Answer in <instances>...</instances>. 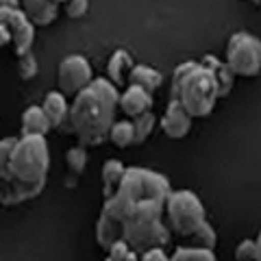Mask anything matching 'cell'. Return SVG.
<instances>
[{
  "label": "cell",
  "instance_id": "obj_32",
  "mask_svg": "<svg viewBox=\"0 0 261 261\" xmlns=\"http://www.w3.org/2000/svg\"><path fill=\"white\" fill-rule=\"evenodd\" d=\"M255 3H257V5H259V0H255Z\"/></svg>",
  "mask_w": 261,
  "mask_h": 261
},
{
  "label": "cell",
  "instance_id": "obj_6",
  "mask_svg": "<svg viewBox=\"0 0 261 261\" xmlns=\"http://www.w3.org/2000/svg\"><path fill=\"white\" fill-rule=\"evenodd\" d=\"M224 63L235 76L255 79L261 70V42L257 37H252L250 33H235L228 39Z\"/></svg>",
  "mask_w": 261,
  "mask_h": 261
},
{
  "label": "cell",
  "instance_id": "obj_30",
  "mask_svg": "<svg viewBox=\"0 0 261 261\" xmlns=\"http://www.w3.org/2000/svg\"><path fill=\"white\" fill-rule=\"evenodd\" d=\"M0 7H18V0H0Z\"/></svg>",
  "mask_w": 261,
  "mask_h": 261
},
{
  "label": "cell",
  "instance_id": "obj_29",
  "mask_svg": "<svg viewBox=\"0 0 261 261\" xmlns=\"http://www.w3.org/2000/svg\"><path fill=\"white\" fill-rule=\"evenodd\" d=\"M5 200H7V183L0 178V205H5Z\"/></svg>",
  "mask_w": 261,
  "mask_h": 261
},
{
  "label": "cell",
  "instance_id": "obj_28",
  "mask_svg": "<svg viewBox=\"0 0 261 261\" xmlns=\"http://www.w3.org/2000/svg\"><path fill=\"white\" fill-rule=\"evenodd\" d=\"M7 44H11V35H9V31H7L5 24H0V48L7 46Z\"/></svg>",
  "mask_w": 261,
  "mask_h": 261
},
{
  "label": "cell",
  "instance_id": "obj_25",
  "mask_svg": "<svg viewBox=\"0 0 261 261\" xmlns=\"http://www.w3.org/2000/svg\"><path fill=\"white\" fill-rule=\"evenodd\" d=\"M18 137H5V140H0V178L7 183V178H9V154H11V148Z\"/></svg>",
  "mask_w": 261,
  "mask_h": 261
},
{
  "label": "cell",
  "instance_id": "obj_1",
  "mask_svg": "<svg viewBox=\"0 0 261 261\" xmlns=\"http://www.w3.org/2000/svg\"><path fill=\"white\" fill-rule=\"evenodd\" d=\"M170 190L168 176L148 168H126L122 181L105 198L96 222V240L107 250L116 240H124L135 252L150 246H166L170 228L163 222Z\"/></svg>",
  "mask_w": 261,
  "mask_h": 261
},
{
  "label": "cell",
  "instance_id": "obj_8",
  "mask_svg": "<svg viewBox=\"0 0 261 261\" xmlns=\"http://www.w3.org/2000/svg\"><path fill=\"white\" fill-rule=\"evenodd\" d=\"M0 24H5L11 35V44L18 55H27L35 39V27L27 13L18 7H0Z\"/></svg>",
  "mask_w": 261,
  "mask_h": 261
},
{
  "label": "cell",
  "instance_id": "obj_31",
  "mask_svg": "<svg viewBox=\"0 0 261 261\" xmlns=\"http://www.w3.org/2000/svg\"><path fill=\"white\" fill-rule=\"evenodd\" d=\"M53 3H57V5H61V3H68V0H53Z\"/></svg>",
  "mask_w": 261,
  "mask_h": 261
},
{
  "label": "cell",
  "instance_id": "obj_15",
  "mask_svg": "<svg viewBox=\"0 0 261 261\" xmlns=\"http://www.w3.org/2000/svg\"><path fill=\"white\" fill-rule=\"evenodd\" d=\"M126 76H128V81L133 85H140L150 94L163 83V76L154 68H150V65H130Z\"/></svg>",
  "mask_w": 261,
  "mask_h": 261
},
{
  "label": "cell",
  "instance_id": "obj_22",
  "mask_svg": "<svg viewBox=\"0 0 261 261\" xmlns=\"http://www.w3.org/2000/svg\"><path fill=\"white\" fill-rule=\"evenodd\" d=\"M235 259L238 261H259L261 259L259 240H244L238 246V250H235Z\"/></svg>",
  "mask_w": 261,
  "mask_h": 261
},
{
  "label": "cell",
  "instance_id": "obj_14",
  "mask_svg": "<svg viewBox=\"0 0 261 261\" xmlns=\"http://www.w3.org/2000/svg\"><path fill=\"white\" fill-rule=\"evenodd\" d=\"M42 109L46 113V118L50 120L53 126H61L65 120H68V109L70 105L65 100L63 92H48L46 98H44V105Z\"/></svg>",
  "mask_w": 261,
  "mask_h": 261
},
{
  "label": "cell",
  "instance_id": "obj_13",
  "mask_svg": "<svg viewBox=\"0 0 261 261\" xmlns=\"http://www.w3.org/2000/svg\"><path fill=\"white\" fill-rule=\"evenodd\" d=\"M200 63H202V65H207V68L214 72L216 83H218V96H220V98H224V96L231 94V89H233V85H235V74H233L231 70H228V65L222 63V61H218L216 57H211V55L202 57V61H200Z\"/></svg>",
  "mask_w": 261,
  "mask_h": 261
},
{
  "label": "cell",
  "instance_id": "obj_11",
  "mask_svg": "<svg viewBox=\"0 0 261 261\" xmlns=\"http://www.w3.org/2000/svg\"><path fill=\"white\" fill-rule=\"evenodd\" d=\"M22 11L27 18L37 24V27H46V24L55 22L57 13H59V5L53 0H22Z\"/></svg>",
  "mask_w": 261,
  "mask_h": 261
},
{
  "label": "cell",
  "instance_id": "obj_16",
  "mask_svg": "<svg viewBox=\"0 0 261 261\" xmlns=\"http://www.w3.org/2000/svg\"><path fill=\"white\" fill-rule=\"evenodd\" d=\"M130 65H133V59H130V55L126 50H116L111 55V59L107 63V72H109V81L113 85L124 83Z\"/></svg>",
  "mask_w": 261,
  "mask_h": 261
},
{
  "label": "cell",
  "instance_id": "obj_27",
  "mask_svg": "<svg viewBox=\"0 0 261 261\" xmlns=\"http://www.w3.org/2000/svg\"><path fill=\"white\" fill-rule=\"evenodd\" d=\"M142 259H144V261H168L170 257L166 255L163 246H150V248H146V250L142 252Z\"/></svg>",
  "mask_w": 261,
  "mask_h": 261
},
{
  "label": "cell",
  "instance_id": "obj_21",
  "mask_svg": "<svg viewBox=\"0 0 261 261\" xmlns=\"http://www.w3.org/2000/svg\"><path fill=\"white\" fill-rule=\"evenodd\" d=\"M190 238L196 240V246H205V248H216V242H218L214 226H211L207 220H205V222H202L198 228H196V231L190 235Z\"/></svg>",
  "mask_w": 261,
  "mask_h": 261
},
{
  "label": "cell",
  "instance_id": "obj_20",
  "mask_svg": "<svg viewBox=\"0 0 261 261\" xmlns=\"http://www.w3.org/2000/svg\"><path fill=\"white\" fill-rule=\"evenodd\" d=\"M154 122H157V120H154L150 109L133 118V133H135L133 144H142V142L148 140L150 133H152V128H154Z\"/></svg>",
  "mask_w": 261,
  "mask_h": 261
},
{
  "label": "cell",
  "instance_id": "obj_5",
  "mask_svg": "<svg viewBox=\"0 0 261 261\" xmlns=\"http://www.w3.org/2000/svg\"><path fill=\"white\" fill-rule=\"evenodd\" d=\"M166 218L174 233L190 238V235L207 220L205 207L200 198L190 190H176L168 194L166 200Z\"/></svg>",
  "mask_w": 261,
  "mask_h": 261
},
{
  "label": "cell",
  "instance_id": "obj_24",
  "mask_svg": "<svg viewBox=\"0 0 261 261\" xmlns=\"http://www.w3.org/2000/svg\"><path fill=\"white\" fill-rule=\"evenodd\" d=\"M65 163H68V168L72 170L74 174H81L87 166V152L83 146H74V148H70L68 154H65Z\"/></svg>",
  "mask_w": 261,
  "mask_h": 261
},
{
  "label": "cell",
  "instance_id": "obj_3",
  "mask_svg": "<svg viewBox=\"0 0 261 261\" xmlns=\"http://www.w3.org/2000/svg\"><path fill=\"white\" fill-rule=\"evenodd\" d=\"M48 170H50V152H48L46 135L18 137L9 154L5 205L35 198L44 190Z\"/></svg>",
  "mask_w": 261,
  "mask_h": 261
},
{
  "label": "cell",
  "instance_id": "obj_18",
  "mask_svg": "<svg viewBox=\"0 0 261 261\" xmlns=\"http://www.w3.org/2000/svg\"><path fill=\"white\" fill-rule=\"evenodd\" d=\"M107 140H111L118 148H126V146L133 144L135 140V133H133V122L130 120H120V122H113L111 128H109V135Z\"/></svg>",
  "mask_w": 261,
  "mask_h": 261
},
{
  "label": "cell",
  "instance_id": "obj_26",
  "mask_svg": "<svg viewBox=\"0 0 261 261\" xmlns=\"http://www.w3.org/2000/svg\"><path fill=\"white\" fill-rule=\"evenodd\" d=\"M68 15L70 18H83V15L87 13V7H89V0H68Z\"/></svg>",
  "mask_w": 261,
  "mask_h": 261
},
{
  "label": "cell",
  "instance_id": "obj_23",
  "mask_svg": "<svg viewBox=\"0 0 261 261\" xmlns=\"http://www.w3.org/2000/svg\"><path fill=\"white\" fill-rule=\"evenodd\" d=\"M107 252H109V259L111 261H133L135 259V250L128 246V244L124 240H116L111 242L107 246Z\"/></svg>",
  "mask_w": 261,
  "mask_h": 261
},
{
  "label": "cell",
  "instance_id": "obj_17",
  "mask_svg": "<svg viewBox=\"0 0 261 261\" xmlns=\"http://www.w3.org/2000/svg\"><path fill=\"white\" fill-rule=\"evenodd\" d=\"M124 170H126V166H124V163H122L120 159H109V161H105V166H102L105 198H107L109 194H113V190H116L118 183L122 181V176H124Z\"/></svg>",
  "mask_w": 261,
  "mask_h": 261
},
{
  "label": "cell",
  "instance_id": "obj_12",
  "mask_svg": "<svg viewBox=\"0 0 261 261\" xmlns=\"http://www.w3.org/2000/svg\"><path fill=\"white\" fill-rule=\"evenodd\" d=\"M53 128L50 120L46 118L39 105H31L22 113V135H46Z\"/></svg>",
  "mask_w": 261,
  "mask_h": 261
},
{
  "label": "cell",
  "instance_id": "obj_4",
  "mask_svg": "<svg viewBox=\"0 0 261 261\" xmlns=\"http://www.w3.org/2000/svg\"><path fill=\"white\" fill-rule=\"evenodd\" d=\"M172 98L183 105L192 118H207L218 102V83L207 65L200 61H183L172 76Z\"/></svg>",
  "mask_w": 261,
  "mask_h": 261
},
{
  "label": "cell",
  "instance_id": "obj_19",
  "mask_svg": "<svg viewBox=\"0 0 261 261\" xmlns=\"http://www.w3.org/2000/svg\"><path fill=\"white\" fill-rule=\"evenodd\" d=\"M170 259L172 261H216V252L214 248H205V246H187V248H176Z\"/></svg>",
  "mask_w": 261,
  "mask_h": 261
},
{
  "label": "cell",
  "instance_id": "obj_10",
  "mask_svg": "<svg viewBox=\"0 0 261 261\" xmlns=\"http://www.w3.org/2000/svg\"><path fill=\"white\" fill-rule=\"evenodd\" d=\"M118 107L124 111L128 118H135V116H140V113L148 111L152 107V94L146 92V89L140 85L130 83L126 87V92L118 96Z\"/></svg>",
  "mask_w": 261,
  "mask_h": 261
},
{
  "label": "cell",
  "instance_id": "obj_7",
  "mask_svg": "<svg viewBox=\"0 0 261 261\" xmlns=\"http://www.w3.org/2000/svg\"><path fill=\"white\" fill-rule=\"evenodd\" d=\"M94 79V70L83 55H68L57 68V85L63 94L81 92Z\"/></svg>",
  "mask_w": 261,
  "mask_h": 261
},
{
  "label": "cell",
  "instance_id": "obj_9",
  "mask_svg": "<svg viewBox=\"0 0 261 261\" xmlns=\"http://www.w3.org/2000/svg\"><path fill=\"white\" fill-rule=\"evenodd\" d=\"M161 128L163 133L172 140H181L190 133L192 128V116L183 109V105L176 100V98H170L168 102V109H166V116L161 118Z\"/></svg>",
  "mask_w": 261,
  "mask_h": 261
},
{
  "label": "cell",
  "instance_id": "obj_2",
  "mask_svg": "<svg viewBox=\"0 0 261 261\" xmlns=\"http://www.w3.org/2000/svg\"><path fill=\"white\" fill-rule=\"evenodd\" d=\"M118 85H113L109 79H92L76 92L68 109V120L81 144L98 146L107 140L118 109Z\"/></svg>",
  "mask_w": 261,
  "mask_h": 261
}]
</instances>
